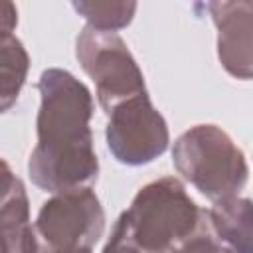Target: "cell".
Returning <instances> with one entry per match:
<instances>
[{"label": "cell", "instance_id": "3957f363", "mask_svg": "<svg viewBox=\"0 0 253 253\" xmlns=\"http://www.w3.org/2000/svg\"><path fill=\"white\" fill-rule=\"evenodd\" d=\"M172 164L211 202L237 196L249 178L243 150L217 125H196L182 132L172 148Z\"/></svg>", "mask_w": 253, "mask_h": 253}, {"label": "cell", "instance_id": "9c48e42d", "mask_svg": "<svg viewBox=\"0 0 253 253\" xmlns=\"http://www.w3.org/2000/svg\"><path fill=\"white\" fill-rule=\"evenodd\" d=\"M0 253H38L26 188L0 208Z\"/></svg>", "mask_w": 253, "mask_h": 253}, {"label": "cell", "instance_id": "2e32d148", "mask_svg": "<svg viewBox=\"0 0 253 253\" xmlns=\"http://www.w3.org/2000/svg\"><path fill=\"white\" fill-rule=\"evenodd\" d=\"M85 253H91V251H85Z\"/></svg>", "mask_w": 253, "mask_h": 253}, {"label": "cell", "instance_id": "6da1fadb", "mask_svg": "<svg viewBox=\"0 0 253 253\" xmlns=\"http://www.w3.org/2000/svg\"><path fill=\"white\" fill-rule=\"evenodd\" d=\"M38 144L28 160L32 182L51 194L91 188L99 174L89 121L93 95L73 73L51 67L40 75Z\"/></svg>", "mask_w": 253, "mask_h": 253}, {"label": "cell", "instance_id": "277c9868", "mask_svg": "<svg viewBox=\"0 0 253 253\" xmlns=\"http://www.w3.org/2000/svg\"><path fill=\"white\" fill-rule=\"evenodd\" d=\"M105 231V211L91 188L57 192L34 221L38 253H85Z\"/></svg>", "mask_w": 253, "mask_h": 253}, {"label": "cell", "instance_id": "4fadbf2b", "mask_svg": "<svg viewBox=\"0 0 253 253\" xmlns=\"http://www.w3.org/2000/svg\"><path fill=\"white\" fill-rule=\"evenodd\" d=\"M24 188V182L12 172L10 164L4 158H0V208Z\"/></svg>", "mask_w": 253, "mask_h": 253}, {"label": "cell", "instance_id": "5bb4252c", "mask_svg": "<svg viewBox=\"0 0 253 253\" xmlns=\"http://www.w3.org/2000/svg\"><path fill=\"white\" fill-rule=\"evenodd\" d=\"M103 253H146V251H142L138 245H134L130 241V237L126 235V231L123 229V225L117 221L111 231V237L107 239V243L103 247Z\"/></svg>", "mask_w": 253, "mask_h": 253}, {"label": "cell", "instance_id": "8992f818", "mask_svg": "<svg viewBox=\"0 0 253 253\" xmlns=\"http://www.w3.org/2000/svg\"><path fill=\"white\" fill-rule=\"evenodd\" d=\"M107 117V146L121 164L142 166L166 152L170 130L148 93H138L119 103Z\"/></svg>", "mask_w": 253, "mask_h": 253}, {"label": "cell", "instance_id": "9a60e30c", "mask_svg": "<svg viewBox=\"0 0 253 253\" xmlns=\"http://www.w3.org/2000/svg\"><path fill=\"white\" fill-rule=\"evenodd\" d=\"M18 26V10L12 2L0 0V36H8Z\"/></svg>", "mask_w": 253, "mask_h": 253}, {"label": "cell", "instance_id": "ba28073f", "mask_svg": "<svg viewBox=\"0 0 253 253\" xmlns=\"http://www.w3.org/2000/svg\"><path fill=\"white\" fill-rule=\"evenodd\" d=\"M206 219L211 233L233 253H251V200L223 198L206 210Z\"/></svg>", "mask_w": 253, "mask_h": 253}, {"label": "cell", "instance_id": "52a82bcc", "mask_svg": "<svg viewBox=\"0 0 253 253\" xmlns=\"http://www.w3.org/2000/svg\"><path fill=\"white\" fill-rule=\"evenodd\" d=\"M208 10L217 28V57L223 69L237 79H251V2H210Z\"/></svg>", "mask_w": 253, "mask_h": 253}, {"label": "cell", "instance_id": "5b68a950", "mask_svg": "<svg viewBox=\"0 0 253 253\" xmlns=\"http://www.w3.org/2000/svg\"><path fill=\"white\" fill-rule=\"evenodd\" d=\"M75 55L83 71L95 81L97 99L105 113L138 93H146L144 75L117 32L85 26L77 36Z\"/></svg>", "mask_w": 253, "mask_h": 253}, {"label": "cell", "instance_id": "30bf717a", "mask_svg": "<svg viewBox=\"0 0 253 253\" xmlns=\"http://www.w3.org/2000/svg\"><path fill=\"white\" fill-rule=\"evenodd\" d=\"M30 55L24 43L14 36H0V115L10 111L26 83Z\"/></svg>", "mask_w": 253, "mask_h": 253}, {"label": "cell", "instance_id": "7a4b0ae2", "mask_svg": "<svg viewBox=\"0 0 253 253\" xmlns=\"http://www.w3.org/2000/svg\"><path fill=\"white\" fill-rule=\"evenodd\" d=\"M117 221L142 251L170 253L198 231L204 210L198 208L178 178L164 176L142 186Z\"/></svg>", "mask_w": 253, "mask_h": 253}, {"label": "cell", "instance_id": "7c38bea8", "mask_svg": "<svg viewBox=\"0 0 253 253\" xmlns=\"http://www.w3.org/2000/svg\"><path fill=\"white\" fill-rule=\"evenodd\" d=\"M170 253H233V251L211 233L206 219V210H204V221L198 227V231L192 233L182 243H178Z\"/></svg>", "mask_w": 253, "mask_h": 253}, {"label": "cell", "instance_id": "8fae6325", "mask_svg": "<svg viewBox=\"0 0 253 253\" xmlns=\"http://www.w3.org/2000/svg\"><path fill=\"white\" fill-rule=\"evenodd\" d=\"M73 8L87 20V26L103 32H117L132 22V16L136 12V2L81 0V2H73Z\"/></svg>", "mask_w": 253, "mask_h": 253}]
</instances>
